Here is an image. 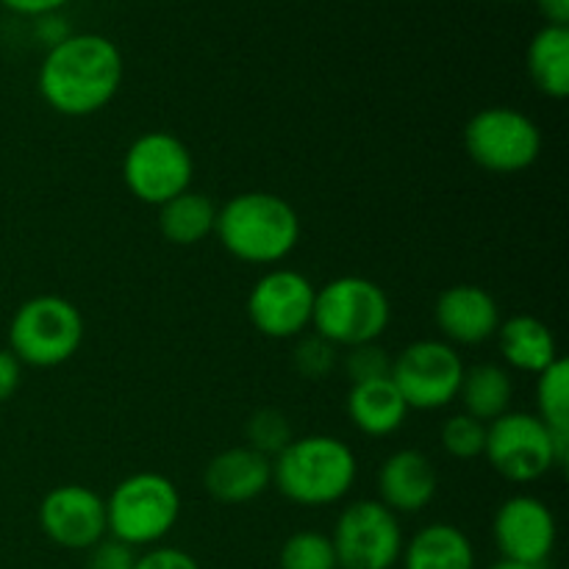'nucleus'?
Returning <instances> with one entry per match:
<instances>
[{
  "label": "nucleus",
  "instance_id": "obj_7",
  "mask_svg": "<svg viewBox=\"0 0 569 569\" xmlns=\"http://www.w3.org/2000/svg\"><path fill=\"white\" fill-rule=\"evenodd\" d=\"M467 156L492 176H515L537 164L542 131L537 122L511 106H489L465 126Z\"/></svg>",
  "mask_w": 569,
  "mask_h": 569
},
{
  "label": "nucleus",
  "instance_id": "obj_3",
  "mask_svg": "<svg viewBox=\"0 0 569 569\" xmlns=\"http://www.w3.org/2000/svg\"><path fill=\"white\" fill-rule=\"evenodd\" d=\"M217 239L244 264H278L300 242V217L272 192H242L217 209Z\"/></svg>",
  "mask_w": 569,
  "mask_h": 569
},
{
  "label": "nucleus",
  "instance_id": "obj_30",
  "mask_svg": "<svg viewBox=\"0 0 569 569\" xmlns=\"http://www.w3.org/2000/svg\"><path fill=\"white\" fill-rule=\"evenodd\" d=\"M87 569H133L137 565V553L128 545L117 542V539H103V542L94 545L92 550H87Z\"/></svg>",
  "mask_w": 569,
  "mask_h": 569
},
{
  "label": "nucleus",
  "instance_id": "obj_15",
  "mask_svg": "<svg viewBox=\"0 0 569 569\" xmlns=\"http://www.w3.org/2000/svg\"><path fill=\"white\" fill-rule=\"evenodd\" d=\"M433 320L448 345H481L498 333L500 306L487 289L476 283H456L437 298Z\"/></svg>",
  "mask_w": 569,
  "mask_h": 569
},
{
  "label": "nucleus",
  "instance_id": "obj_36",
  "mask_svg": "<svg viewBox=\"0 0 569 569\" xmlns=\"http://www.w3.org/2000/svg\"><path fill=\"white\" fill-rule=\"evenodd\" d=\"M487 569H539V567H526V565H515V561H495L492 567H487Z\"/></svg>",
  "mask_w": 569,
  "mask_h": 569
},
{
  "label": "nucleus",
  "instance_id": "obj_17",
  "mask_svg": "<svg viewBox=\"0 0 569 569\" xmlns=\"http://www.w3.org/2000/svg\"><path fill=\"white\" fill-rule=\"evenodd\" d=\"M203 487L217 503H250L272 487V459L248 445L222 450L206 465Z\"/></svg>",
  "mask_w": 569,
  "mask_h": 569
},
{
  "label": "nucleus",
  "instance_id": "obj_11",
  "mask_svg": "<svg viewBox=\"0 0 569 569\" xmlns=\"http://www.w3.org/2000/svg\"><path fill=\"white\" fill-rule=\"evenodd\" d=\"M339 569H392L403 556V528L381 500H356L331 533Z\"/></svg>",
  "mask_w": 569,
  "mask_h": 569
},
{
  "label": "nucleus",
  "instance_id": "obj_14",
  "mask_svg": "<svg viewBox=\"0 0 569 569\" xmlns=\"http://www.w3.org/2000/svg\"><path fill=\"white\" fill-rule=\"evenodd\" d=\"M39 528L64 550H92L109 537L106 498L81 483L50 489L39 503Z\"/></svg>",
  "mask_w": 569,
  "mask_h": 569
},
{
  "label": "nucleus",
  "instance_id": "obj_19",
  "mask_svg": "<svg viewBox=\"0 0 569 569\" xmlns=\"http://www.w3.org/2000/svg\"><path fill=\"white\" fill-rule=\"evenodd\" d=\"M495 337H498L506 365L520 372L539 376L559 359V345H556L553 331L531 315H515L503 320Z\"/></svg>",
  "mask_w": 569,
  "mask_h": 569
},
{
  "label": "nucleus",
  "instance_id": "obj_32",
  "mask_svg": "<svg viewBox=\"0 0 569 569\" xmlns=\"http://www.w3.org/2000/svg\"><path fill=\"white\" fill-rule=\"evenodd\" d=\"M22 381V365L14 359L9 348H0V403L14 398V392L20 389Z\"/></svg>",
  "mask_w": 569,
  "mask_h": 569
},
{
  "label": "nucleus",
  "instance_id": "obj_24",
  "mask_svg": "<svg viewBox=\"0 0 569 569\" xmlns=\"http://www.w3.org/2000/svg\"><path fill=\"white\" fill-rule=\"evenodd\" d=\"M537 409L539 420L553 433L559 456L569 459V365L567 359H556L548 370L537 376Z\"/></svg>",
  "mask_w": 569,
  "mask_h": 569
},
{
  "label": "nucleus",
  "instance_id": "obj_29",
  "mask_svg": "<svg viewBox=\"0 0 569 569\" xmlns=\"http://www.w3.org/2000/svg\"><path fill=\"white\" fill-rule=\"evenodd\" d=\"M337 367V348L331 342H326L322 337H306L300 339V345L295 348V370L303 378H328Z\"/></svg>",
  "mask_w": 569,
  "mask_h": 569
},
{
  "label": "nucleus",
  "instance_id": "obj_33",
  "mask_svg": "<svg viewBox=\"0 0 569 569\" xmlns=\"http://www.w3.org/2000/svg\"><path fill=\"white\" fill-rule=\"evenodd\" d=\"M9 11L22 17H44V14H53V11L64 9L70 0H0Z\"/></svg>",
  "mask_w": 569,
  "mask_h": 569
},
{
  "label": "nucleus",
  "instance_id": "obj_21",
  "mask_svg": "<svg viewBox=\"0 0 569 569\" xmlns=\"http://www.w3.org/2000/svg\"><path fill=\"white\" fill-rule=\"evenodd\" d=\"M528 76L533 87L553 100L569 94V28L545 26L533 33L526 53Z\"/></svg>",
  "mask_w": 569,
  "mask_h": 569
},
{
  "label": "nucleus",
  "instance_id": "obj_13",
  "mask_svg": "<svg viewBox=\"0 0 569 569\" xmlns=\"http://www.w3.org/2000/svg\"><path fill=\"white\" fill-rule=\"evenodd\" d=\"M492 537L503 561L542 569L553 556L559 528L545 500L533 495H515L495 511Z\"/></svg>",
  "mask_w": 569,
  "mask_h": 569
},
{
  "label": "nucleus",
  "instance_id": "obj_6",
  "mask_svg": "<svg viewBox=\"0 0 569 569\" xmlns=\"http://www.w3.org/2000/svg\"><path fill=\"white\" fill-rule=\"evenodd\" d=\"M81 345V309L61 295H37L11 317L9 350L20 365L50 370L70 361Z\"/></svg>",
  "mask_w": 569,
  "mask_h": 569
},
{
  "label": "nucleus",
  "instance_id": "obj_8",
  "mask_svg": "<svg viewBox=\"0 0 569 569\" xmlns=\"http://www.w3.org/2000/svg\"><path fill=\"white\" fill-rule=\"evenodd\" d=\"M483 456L509 483H533L553 467H565L553 433L537 415L526 411H506L503 417L489 422Z\"/></svg>",
  "mask_w": 569,
  "mask_h": 569
},
{
  "label": "nucleus",
  "instance_id": "obj_16",
  "mask_svg": "<svg viewBox=\"0 0 569 569\" xmlns=\"http://www.w3.org/2000/svg\"><path fill=\"white\" fill-rule=\"evenodd\" d=\"M439 476L422 450H398L378 470V495L392 515H420L433 503Z\"/></svg>",
  "mask_w": 569,
  "mask_h": 569
},
{
  "label": "nucleus",
  "instance_id": "obj_4",
  "mask_svg": "<svg viewBox=\"0 0 569 569\" xmlns=\"http://www.w3.org/2000/svg\"><path fill=\"white\" fill-rule=\"evenodd\" d=\"M181 517L178 487L161 472H133L106 498L109 537L128 548H153Z\"/></svg>",
  "mask_w": 569,
  "mask_h": 569
},
{
  "label": "nucleus",
  "instance_id": "obj_35",
  "mask_svg": "<svg viewBox=\"0 0 569 569\" xmlns=\"http://www.w3.org/2000/svg\"><path fill=\"white\" fill-rule=\"evenodd\" d=\"M537 9L548 26L569 28V0H537Z\"/></svg>",
  "mask_w": 569,
  "mask_h": 569
},
{
  "label": "nucleus",
  "instance_id": "obj_18",
  "mask_svg": "<svg viewBox=\"0 0 569 569\" xmlns=\"http://www.w3.org/2000/svg\"><path fill=\"white\" fill-rule=\"evenodd\" d=\"M348 409L350 422L359 428L365 437H392L403 428L406 417H409V406H406L403 395L392 383V378H381V381L353 383L348 392Z\"/></svg>",
  "mask_w": 569,
  "mask_h": 569
},
{
  "label": "nucleus",
  "instance_id": "obj_25",
  "mask_svg": "<svg viewBox=\"0 0 569 569\" xmlns=\"http://www.w3.org/2000/svg\"><path fill=\"white\" fill-rule=\"evenodd\" d=\"M281 569H339L331 537L320 531H298L281 545Z\"/></svg>",
  "mask_w": 569,
  "mask_h": 569
},
{
  "label": "nucleus",
  "instance_id": "obj_2",
  "mask_svg": "<svg viewBox=\"0 0 569 569\" xmlns=\"http://www.w3.org/2000/svg\"><path fill=\"white\" fill-rule=\"evenodd\" d=\"M359 461L348 442L326 433L292 439L272 459V483L278 492L303 509L333 506L353 489Z\"/></svg>",
  "mask_w": 569,
  "mask_h": 569
},
{
  "label": "nucleus",
  "instance_id": "obj_1",
  "mask_svg": "<svg viewBox=\"0 0 569 569\" xmlns=\"http://www.w3.org/2000/svg\"><path fill=\"white\" fill-rule=\"evenodd\" d=\"M126 61L103 33H70L48 48L39 64L37 89L44 103L64 117L103 111L120 92Z\"/></svg>",
  "mask_w": 569,
  "mask_h": 569
},
{
  "label": "nucleus",
  "instance_id": "obj_20",
  "mask_svg": "<svg viewBox=\"0 0 569 569\" xmlns=\"http://www.w3.org/2000/svg\"><path fill=\"white\" fill-rule=\"evenodd\" d=\"M403 569H476V548L461 528L433 522L403 545Z\"/></svg>",
  "mask_w": 569,
  "mask_h": 569
},
{
  "label": "nucleus",
  "instance_id": "obj_27",
  "mask_svg": "<svg viewBox=\"0 0 569 569\" xmlns=\"http://www.w3.org/2000/svg\"><path fill=\"white\" fill-rule=\"evenodd\" d=\"M439 439H442L445 453L459 461H472L483 456V448H487V426L470 415H453L445 420Z\"/></svg>",
  "mask_w": 569,
  "mask_h": 569
},
{
  "label": "nucleus",
  "instance_id": "obj_9",
  "mask_svg": "<svg viewBox=\"0 0 569 569\" xmlns=\"http://www.w3.org/2000/svg\"><path fill=\"white\" fill-rule=\"evenodd\" d=\"M194 161L187 144L170 131H148L131 142L122 159L128 192L148 206H164L192 189Z\"/></svg>",
  "mask_w": 569,
  "mask_h": 569
},
{
  "label": "nucleus",
  "instance_id": "obj_31",
  "mask_svg": "<svg viewBox=\"0 0 569 569\" xmlns=\"http://www.w3.org/2000/svg\"><path fill=\"white\" fill-rule=\"evenodd\" d=\"M133 569H200V565L181 548H150L144 556H137Z\"/></svg>",
  "mask_w": 569,
  "mask_h": 569
},
{
  "label": "nucleus",
  "instance_id": "obj_28",
  "mask_svg": "<svg viewBox=\"0 0 569 569\" xmlns=\"http://www.w3.org/2000/svg\"><path fill=\"white\" fill-rule=\"evenodd\" d=\"M345 372H348L350 383L381 381L392 372V356L378 342L356 345V348H348V356H345Z\"/></svg>",
  "mask_w": 569,
  "mask_h": 569
},
{
  "label": "nucleus",
  "instance_id": "obj_26",
  "mask_svg": "<svg viewBox=\"0 0 569 569\" xmlns=\"http://www.w3.org/2000/svg\"><path fill=\"white\" fill-rule=\"evenodd\" d=\"M244 437H248V448L259 450L267 459H276L289 442H292V426H289L287 415L278 409H259L244 426Z\"/></svg>",
  "mask_w": 569,
  "mask_h": 569
},
{
  "label": "nucleus",
  "instance_id": "obj_34",
  "mask_svg": "<svg viewBox=\"0 0 569 569\" xmlns=\"http://www.w3.org/2000/svg\"><path fill=\"white\" fill-rule=\"evenodd\" d=\"M37 31H39V39H42V42H48V48H53V44H59L61 39L70 37V31H67V22L61 20L59 11L37 17Z\"/></svg>",
  "mask_w": 569,
  "mask_h": 569
},
{
  "label": "nucleus",
  "instance_id": "obj_12",
  "mask_svg": "<svg viewBox=\"0 0 569 569\" xmlns=\"http://www.w3.org/2000/svg\"><path fill=\"white\" fill-rule=\"evenodd\" d=\"M317 289L303 272L270 270L248 295V317L267 339H295L311 326Z\"/></svg>",
  "mask_w": 569,
  "mask_h": 569
},
{
  "label": "nucleus",
  "instance_id": "obj_22",
  "mask_svg": "<svg viewBox=\"0 0 569 569\" xmlns=\"http://www.w3.org/2000/svg\"><path fill=\"white\" fill-rule=\"evenodd\" d=\"M217 206L209 194L187 189L178 198L159 206V231L167 242L189 248L214 233Z\"/></svg>",
  "mask_w": 569,
  "mask_h": 569
},
{
  "label": "nucleus",
  "instance_id": "obj_10",
  "mask_svg": "<svg viewBox=\"0 0 569 569\" xmlns=\"http://www.w3.org/2000/svg\"><path fill=\"white\" fill-rule=\"evenodd\" d=\"M465 361L445 339H420L392 359V383L406 406L417 411H437L459 398L465 381Z\"/></svg>",
  "mask_w": 569,
  "mask_h": 569
},
{
  "label": "nucleus",
  "instance_id": "obj_23",
  "mask_svg": "<svg viewBox=\"0 0 569 569\" xmlns=\"http://www.w3.org/2000/svg\"><path fill=\"white\" fill-rule=\"evenodd\" d=\"M459 398L465 403V415L476 417L483 426L509 411L515 398V383L506 367L500 365H476L465 370Z\"/></svg>",
  "mask_w": 569,
  "mask_h": 569
},
{
  "label": "nucleus",
  "instance_id": "obj_5",
  "mask_svg": "<svg viewBox=\"0 0 569 569\" xmlns=\"http://www.w3.org/2000/svg\"><path fill=\"white\" fill-rule=\"evenodd\" d=\"M392 320V303L376 281L361 276H342L317 289L315 326L317 337L333 348L378 342Z\"/></svg>",
  "mask_w": 569,
  "mask_h": 569
}]
</instances>
